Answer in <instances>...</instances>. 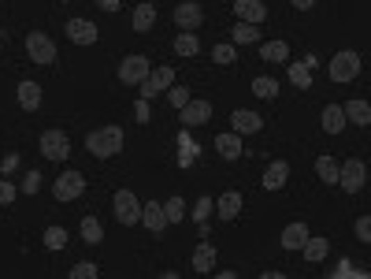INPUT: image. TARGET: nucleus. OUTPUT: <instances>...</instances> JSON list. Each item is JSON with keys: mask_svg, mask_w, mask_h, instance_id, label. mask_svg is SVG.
<instances>
[{"mask_svg": "<svg viewBox=\"0 0 371 279\" xmlns=\"http://www.w3.org/2000/svg\"><path fill=\"white\" fill-rule=\"evenodd\" d=\"M85 149L97 157V160H108L123 149V131L112 123V127H101V131H90L85 134Z\"/></svg>", "mask_w": 371, "mask_h": 279, "instance_id": "f257e3e1", "label": "nucleus"}, {"mask_svg": "<svg viewBox=\"0 0 371 279\" xmlns=\"http://www.w3.org/2000/svg\"><path fill=\"white\" fill-rule=\"evenodd\" d=\"M327 74H331L334 82H353L356 74H360V56L353 49H342V52H334L331 63H327Z\"/></svg>", "mask_w": 371, "mask_h": 279, "instance_id": "f03ea898", "label": "nucleus"}, {"mask_svg": "<svg viewBox=\"0 0 371 279\" xmlns=\"http://www.w3.org/2000/svg\"><path fill=\"white\" fill-rule=\"evenodd\" d=\"M26 56L45 67V63L56 60V41H52L45 30H30V38H26Z\"/></svg>", "mask_w": 371, "mask_h": 279, "instance_id": "7ed1b4c3", "label": "nucleus"}, {"mask_svg": "<svg viewBox=\"0 0 371 279\" xmlns=\"http://www.w3.org/2000/svg\"><path fill=\"white\" fill-rule=\"evenodd\" d=\"M112 212H115V220L123 223V228H134V223H141V201L130 194V190H119V194H115Z\"/></svg>", "mask_w": 371, "mask_h": 279, "instance_id": "20e7f679", "label": "nucleus"}, {"mask_svg": "<svg viewBox=\"0 0 371 279\" xmlns=\"http://www.w3.org/2000/svg\"><path fill=\"white\" fill-rule=\"evenodd\" d=\"M85 194V175L82 171H63V175L52 182V198L56 201H74Z\"/></svg>", "mask_w": 371, "mask_h": 279, "instance_id": "39448f33", "label": "nucleus"}, {"mask_svg": "<svg viewBox=\"0 0 371 279\" xmlns=\"http://www.w3.org/2000/svg\"><path fill=\"white\" fill-rule=\"evenodd\" d=\"M174 82V71L171 67H152L149 74H145V79H141L138 86H141V97H145V101H152V97H160V93H167V86Z\"/></svg>", "mask_w": 371, "mask_h": 279, "instance_id": "423d86ee", "label": "nucleus"}, {"mask_svg": "<svg viewBox=\"0 0 371 279\" xmlns=\"http://www.w3.org/2000/svg\"><path fill=\"white\" fill-rule=\"evenodd\" d=\"M38 145H41V157H49V160H67L71 157V138L63 131H45Z\"/></svg>", "mask_w": 371, "mask_h": 279, "instance_id": "0eeeda50", "label": "nucleus"}, {"mask_svg": "<svg viewBox=\"0 0 371 279\" xmlns=\"http://www.w3.org/2000/svg\"><path fill=\"white\" fill-rule=\"evenodd\" d=\"M364 175H368V171H364V160H345V164H338V186H342V190H349V194H356V190L360 186H364Z\"/></svg>", "mask_w": 371, "mask_h": 279, "instance_id": "6e6552de", "label": "nucleus"}, {"mask_svg": "<svg viewBox=\"0 0 371 279\" xmlns=\"http://www.w3.org/2000/svg\"><path fill=\"white\" fill-rule=\"evenodd\" d=\"M149 71H152V67H149V56L134 52V56H126L123 63H119V82H123V86H138Z\"/></svg>", "mask_w": 371, "mask_h": 279, "instance_id": "1a4fd4ad", "label": "nucleus"}, {"mask_svg": "<svg viewBox=\"0 0 371 279\" xmlns=\"http://www.w3.org/2000/svg\"><path fill=\"white\" fill-rule=\"evenodd\" d=\"M179 120L186 123V127H204V123H208L212 120V104L208 101H186L182 104V109H179Z\"/></svg>", "mask_w": 371, "mask_h": 279, "instance_id": "9d476101", "label": "nucleus"}, {"mask_svg": "<svg viewBox=\"0 0 371 279\" xmlns=\"http://www.w3.org/2000/svg\"><path fill=\"white\" fill-rule=\"evenodd\" d=\"M204 23V8L193 4V0H186V4L174 8V26L179 30H197Z\"/></svg>", "mask_w": 371, "mask_h": 279, "instance_id": "9b49d317", "label": "nucleus"}, {"mask_svg": "<svg viewBox=\"0 0 371 279\" xmlns=\"http://www.w3.org/2000/svg\"><path fill=\"white\" fill-rule=\"evenodd\" d=\"M141 223H145V228L156 234V239H160L163 231H167V216H163V205H160V201H149V205H141Z\"/></svg>", "mask_w": 371, "mask_h": 279, "instance_id": "f8f14e48", "label": "nucleus"}, {"mask_svg": "<svg viewBox=\"0 0 371 279\" xmlns=\"http://www.w3.org/2000/svg\"><path fill=\"white\" fill-rule=\"evenodd\" d=\"M67 38L74 41V45H93L101 34H97V26L90 23V19H71V23H67Z\"/></svg>", "mask_w": 371, "mask_h": 279, "instance_id": "ddd939ff", "label": "nucleus"}, {"mask_svg": "<svg viewBox=\"0 0 371 279\" xmlns=\"http://www.w3.org/2000/svg\"><path fill=\"white\" fill-rule=\"evenodd\" d=\"M231 123H234V134H260L264 131V120H260L256 112H249V109H238L231 115Z\"/></svg>", "mask_w": 371, "mask_h": 279, "instance_id": "4468645a", "label": "nucleus"}, {"mask_svg": "<svg viewBox=\"0 0 371 279\" xmlns=\"http://www.w3.org/2000/svg\"><path fill=\"white\" fill-rule=\"evenodd\" d=\"M234 12H238V19H242V23H264L267 19V8L260 4V0H234Z\"/></svg>", "mask_w": 371, "mask_h": 279, "instance_id": "2eb2a0df", "label": "nucleus"}, {"mask_svg": "<svg viewBox=\"0 0 371 279\" xmlns=\"http://www.w3.org/2000/svg\"><path fill=\"white\" fill-rule=\"evenodd\" d=\"M19 109L23 112H38L41 109V86L38 82H19Z\"/></svg>", "mask_w": 371, "mask_h": 279, "instance_id": "dca6fc26", "label": "nucleus"}, {"mask_svg": "<svg viewBox=\"0 0 371 279\" xmlns=\"http://www.w3.org/2000/svg\"><path fill=\"white\" fill-rule=\"evenodd\" d=\"M215 149H220V157H226V160H238L245 153V145H242V134H215Z\"/></svg>", "mask_w": 371, "mask_h": 279, "instance_id": "f3484780", "label": "nucleus"}, {"mask_svg": "<svg viewBox=\"0 0 371 279\" xmlns=\"http://www.w3.org/2000/svg\"><path fill=\"white\" fill-rule=\"evenodd\" d=\"M286 179H290V164H286V160H275V164L264 171V179H260V182H264V190H282V186H286Z\"/></svg>", "mask_w": 371, "mask_h": 279, "instance_id": "a211bd4d", "label": "nucleus"}, {"mask_svg": "<svg viewBox=\"0 0 371 279\" xmlns=\"http://www.w3.org/2000/svg\"><path fill=\"white\" fill-rule=\"evenodd\" d=\"M212 209L220 212V220H238V212H242V194H238V190H226Z\"/></svg>", "mask_w": 371, "mask_h": 279, "instance_id": "6ab92c4d", "label": "nucleus"}, {"mask_svg": "<svg viewBox=\"0 0 371 279\" xmlns=\"http://www.w3.org/2000/svg\"><path fill=\"white\" fill-rule=\"evenodd\" d=\"M152 26H156V8H152V0H141L134 8V30L138 34H149Z\"/></svg>", "mask_w": 371, "mask_h": 279, "instance_id": "aec40b11", "label": "nucleus"}, {"mask_svg": "<svg viewBox=\"0 0 371 279\" xmlns=\"http://www.w3.org/2000/svg\"><path fill=\"white\" fill-rule=\"evenodd\" d=\"M193 268H197L201 276H208L212 268H215V246H212L208 239H204L197 250H193Z\"/></svg>", "mask_w": 371, "mask_h": 279, "instance_id": "412c9836", "label": "nucleus"}, {"mask_svg": "<svg viewBox=\"0 0 371 279\" xmlns=\"http://www.w3.org/2000/svg\"><path fill=\"white\" fill-rule=\"evenodd\" d=\"M342 112H345V123H356V127L371 123V104L368 101H349V104H342Z\"/></svg>", "mask_w": 371, "mask_h": 279, "instance_id": "4be33fe9", "label": "nucleus"}, {"mask_svg": "<svg viewBox=\"0 0 371 279\" xmlns=\"http://www.w3.org/2000/svg\"><path fill=\"white\" fill-rule=\"evenodd\" d=\"M323 131H327V134H342V131H345V112H342V104H327V109H323Z\"/></svg>", "mask_w": 371, "mask_h": 279, "instance_id": "5701e85b", "label": "nucleus"}, {"mask_svg": "<svg viewBox=\"0 0 371 279\" xmlns=\"http://www.w3.org/2000/svg\"><path fill=\"white\" fill-rule=\"evenodd\" d=\"M304 239H308V228H304V223L297 220V223H290V228L286 231H282V250H301V246H304Z\"/></svg>", "mask_w": 371, "mask_h": 279, "instance_id": "b1692460", "label": "nucleus"}, {"mask_svg": "<svg viewBox=\"0 0 371 279\" xmlns=\"http://www.w3.org/2000/svg\"><path fill=\"white\" fill-rule=\"evenodd\" d=\"M260 60H267V63L290 60V45L286 41H264V45H260Z\"/></svg>", "mask_w": 371, "mask_h": 279, "instance_id": "393cba45", "label": "nucleus"}, {"mask_svg": "<svg viewBox=\"0 0 371 279\" xmlns=\"http://www.w3.org/2000/svg\"><path fill=\"white\" fill-rule=\"evenodd\" d=\"M327 250H331V242L327 239H304V246H301V253H304V261H312V264H320L323 257H327Z\"/></svg>", "mask_w": 371, "mask_h": 279, "instance_id": "a878e982", "label": "nucleus"}, {"mask_svg": "<svg viewBox=\"0 0 371 279\" xmlns=\"http://www.w3.org/2000/svg\"><path fill=\"white\" fill-rule=\"evenodd\" d=\"M174 52H179V56H197V52H201L197 34H193V30H182V34L174 38Z\"/></svg>", "mask_w": 371, "mask_h": 279, "instance_id": "bb28decb", "label": "nucleus"}, {"mask_svg": "<svg viewBox=\"0 0 371 279\" xmlns=\"http://www.w3.org/2000/svg\"><path fill=\"white\" fill-rule=\"evenodd\" d=\"M315 175H320L327 186H338V160L334 157H320L315 160Z\"/></svg>", "mask_w": 371, "mask_h": 279, "instance_id": "cd10ccee", "label": "nucleus"}, {"mask_svg": "<svg viewBox=\"0 0 371 279\" xmlns=\"http://www.w3.org/2000/svg\"><path fill=\"white\" fill-rule=\"evenodd\" d=\"M231 38H234V45H256V41H260V30H256L253 23H238V26L231 30Z\"/></svg>", "mask_w": 371, "mask_h": 279, "instance_id": "c85d7f7f", "label": "nucleus"}, {"mask_svg": "<svg viewBox=\"0 0 371 279\" xmlns=\"http://www.w3.org/2000/svg\"><path fill=\"white\" fill-rule=\"evenodd\" d=\"M82 239L90 242V246L104 242V228H101V220H97V216H85L82 220Z\"/></svg>", "mask_w": 371, "mask_h": 279, "instance_id": "c756f323", "label": "nucleus"}, {"mask_svg": "<svg viewBox=\"0 0 371 279\" xmlns=\"http://www.w3.org/2000/svg\"><path fill=\"white\" fill-rule=\"evenodd\" d=\"M163 216H167V223H182V216H186V201L174 194L171 201H163Z\"/></svg>", "mask_w": 371, "mask_h": 279, "instance_id": "7c9ffc66", "label": "nucleus"}, {"mask_svg": "<svg viewBox=\"0 0 371 279\" xmlns=\"http://www.w3.org/2000/svg\"><path fill=\"white\" fill-rule=\"evenodd\" d=\"M290 82L301 86V90H308V86H312V71L304 67V60L301 63H290Z\"/></svg>", "mask_w": 371, "mask_h": 279, "instance_id": "2f4dec72", "label": "nucleus"}, {"mask_svg": "<svg viewBox=\"0 0 371 279\" xmlns=\"http://www.w3.org/2000/svg\"><path fill=\"white\" fill-rule=\"evenodd\" d=\"M253 93H256V97H264V101H271V97H279V82L275 79H253Z\"/></svg>", "mask_w": 371, "mask_h": 279, "instance_id": "473e14b6", "label": "nucleus"}, {"mask_svg": "<svg viewBox=\"0 0 371 279\" xmlns=\"http://www.w3.org/2000/svg\"><path fill=\"white\" fill-rule=\"evenodd\" d=\"M212 60L220 63V67H231V63L238 60V49H234V45H215V49H212Z\"/></svg>", "mask_w": 371, "mask_h": 279, "instance_id": "72a5a7b5", "label": "nucleus"}, {"mask_svg": "<svg viewBox=\"0 0 371 279\" xmlns=\"http://www.w3.org/2000/svg\"><path fill=\"white\" fill-rule=\"evenodd\" d=\"M45 246L49 250H63V246H67V231L63 228H45Z\"/></svg>", "mask_w": 371, "mask_h": 279, "instance_id": "f704fd0d", "label": "nucleus"}, {"mask_svg": "<svg viewBox=\"0 0 371 279\" xmlns=\"http://www.w3.org/2000/svg\"><path fill=\"white\" fill-rule=\"evenodd\" d=\"M167 101H171V109L179 112L182 104L190 101V90H186V86H174V82H171V86H167Z\"/></svg>", "mask_w": 371, "mask_h": 279, "instance_id": "c9c22d12", "label": "nucleus"}, {"mask_svg": "<svg viewBox=\"0 0 371 279\" xmlns=\"http://www.w3.org/2000/svg\"><path fill=\"white\" fill-rule=\"evenodd\" d=\"M97 272H101V268H97L93 261H82V264H74V268H71V279H93Z\"/></svg>", "mask_w": 371, "mask_h": 279, "instance_id": "e433bc0d", "label": "nucleus"}, {"mask_svg": "<svg viewBox=\"0 0 371 279\" xmlns=\"http://www.w3.org/2000/svg\"><path fill=\"white\" fill-rule=\"evenodd\" d=\"M212 205H215L212 198H201V201H197V209H193V220L204 223V220H208V212H212Z\"/></svg>", "mask_w": 371, "mask_h": 279, "instance_id": "4c0bfd02", "label": "nucleus"}, {"mask_svg": "<svg viewBox=\"0 0 371 279\" xmlns=\"http://www.w3.org/2000/svg\"><path fill=\"white\" fill-rule=\"evenodd\" d=\"M15 194H19V190H15L12 182L4 179V175H0V205H8V201H15Z\"/></svg>", "mask_w": 371, "mask_h": 279, "instance_id": "58836bf2", "label": "nucleus"}, {"mask_svg": "<svg viewBox=\"0 0 371 279\" xmlns=\"http://www.w3.org/2000/svg\"><path fill=\"white\" fill-rule=\"evenodd\" d=\"M356 239L360 242H371V216H360L356 220Z\"/></svg>", "mask_w": 371, "mask_h": 279, "instance_id": "ea45409f", "label": "nucleus"}, {"mask_svg": "<svg viewBox=\"0 0 371 279\" xmlns=\"http://www.w3.org/2000/svg\"><path fill=\"white\" fill-rule=\"evenodd\" d=\"M38 186H41V175H38V171H30V175L23 179V186H19V190H23V194H38Z\"/></svg>", "mask_w": 371, "mask_h": 279, "instance_id": "a19ab883", "label": "nucleus"}, {"mask_svg": "<svg viewBox=\"0 0 371 279\" xmlns=\"http://www.w3.org/2000/svg\"><path fill=\"white\" fill-rule=\"evenodd\" d=\"M134 115H138V123H149V120H152V109H149V101H145V97L134 104Z\"/></svg>", "mask_w": 371, "mask_h": 279, "instance_id": "79ce46f5", "label": "nucleus"}, {"mask_svg": "<svg viewBox=\"0 0 371 279\" xmlns=\"http://www.w3.org/2000/svg\"><path fill=\"white\" fill-rule=\"evenodd\" d=\"M353 276H364V272H356V268L349 264V261H342V264L334 268V279H353Z\"/></svg>", "mask_w": 371, "mask_h": 279, "instance_id": "37998d69", "label": "nucleus"}, {"mask_svg": "<svg viewBox=\"0 0 371 279\" xmlns=\"http://www.w3.org/2000/svg\"><path fill=\"white\" fill-rule=\"evenodd\" d=\"M290 4H293V8H297V12H308V8L315 4V0H290Z\"/></svg>", "mask_w": 371, "mask_h": 279, "instance_id": "c03bdc74", "label": "nucleus"}, {"mask_svg": "<svg viewBox=\"0 0 371 279\" xmlns=\"http://www.w3.org/2000/svg\"><path fill=\"white\" fill-rule=\"evenodd\" d=\"M97 4H101L104 12H119V0H97Z\"/></svg>", "mask_w": 371, "mask_h": 279, "instance_id": "a18cd8bd", "label": "nucleus"}, {"mask_svg": "<svg viewBox=\"0 0 371 279\" xmlns=\"http://www.w3.org/2000/svg\"><path fill=\"white\" fill-rule=\"evenodd\" d=\"M60 4H67V0H60Z\"/></svg>", "mask_w": 371, "mask_h": 279, "instance_id": "49530a36", "label": "nucleus"}]
</instances>
